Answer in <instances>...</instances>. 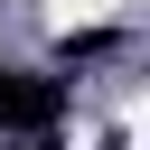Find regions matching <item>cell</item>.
Instances as JSON below:
<instances>
[{"label": "cell", "mask_w": 150, "mask_h": 150, "mask_svg": "<svg viewBox=\"0 0 150 150\" xmlns=\"http://www.w3.org/2000/svg\"><path fill=\"white\" fill-rule=\"evenodd\" d=\"M66 122V75L0 66V131H56Z\"/></svg>", "instance_id": "6da1fadb"}, {"label": "cell", "mask_w": 150, "mask_h": 150, "mask_svg": "<svg viewBox=\"0 0 150 150\" xmlns=\"http://www.w3.org/2000/svg\"><path fill=\"white\" fill-rule=\"evenodd\" d=\"M103 56H122V28H75L66 47H56V66L75 75V66H103Z\"/></svg>", "instance_id": "7a4b0ae2"}, {"label": "cell", "mask_w": 150, "mask_h": 150, "mask_svg": "<svg viewBox=\"0 0 150 150\" xmlns=\"http://www.w3.org/2000/svg\"><path fill=\"white\" fill-rule=\"evenodd\" d=\"M0 150H56V131H28V141H0Z\"/></svg>", "instance_id": "3957f363"}]
</instances>
